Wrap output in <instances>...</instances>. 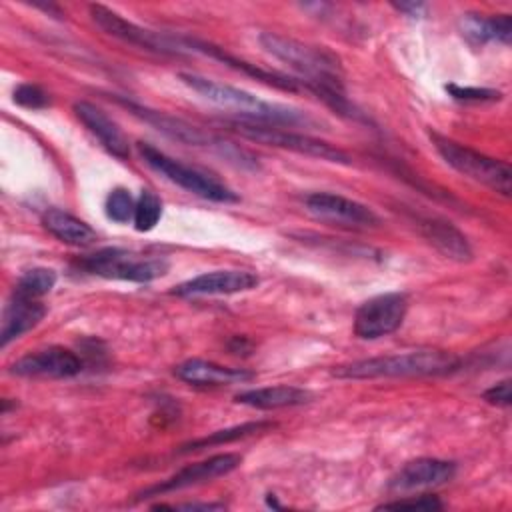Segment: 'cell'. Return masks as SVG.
Masks as SVG:
<instances>
[{
  "mask_svg": "<svg viewBox=\"0 0 512 512\" xmlns=\"http://www.w3.org/2000/svg\"><path fill=\"white\" fill-rule=\"evenodd\" d=\"M56 280H58V276L52 268H44V266L30 268L18 278V282L14 286V294L38 300V298L46 296L48 292H52V288L56 286Z\"/></svg>",
  "mask_w": 512,
  "mask_h": 512,
  "instance_id": "d4e9b609",
  "label": "cell"
},
{
  "mask_svg": "<svg viewBox=\"0 0 512 512\" xmlns=\"http://www.w3.org/2000/svg\"><path fill=\"white\" fill-rule=\"evenodd\" d=\"M106 216L116 224H128L134 218L136 200L132 198L130 190L126 188H114L106 198Z\"/></svg>",
  "mask_w": 512,
  "mask_h": 512,
  "instance_id": "4316f807",
  "label": "cell"
},
{
  "mask_svg": "<svg viewBox=\"0 0 512 512\" xmlns=\"http://www.w3.org/2000/svg\"><path fill=\"white\" fill-rule=\"evenodd\" d=\"M176 378H180L186 384L202 386V388H216V386H232V384H244L256 378L254 372L246 368H232L222 366L210 360L202 358H190L184 360L174 368Z\"/></svg>",
  "mask_w": 512,
  "mask_h": 512,
  "instance_id": "2e32d148",
  "label": "cell"
},
{
  "mask_svg": "<svg viewBox=\"0 0 512 512\" xmlns=\"http://www.w3.org/2000/svg\"><path fill=\"white\" fill-rule=\"evenodd\" d=\"M8 372L24 378H72L82 372V360L64 346H48L24 354L10 364Z\"/></svg>",
  "mask_w": 512,
  "mask_h": 512,
  "instance_id": "4fadbf2b",
  "label": "cell"
},
{
  "mask_svg": "<svg viewBox=\"0 0 512 512\" xmlns=\"http://www.w3.org/2000/svg\"><path fill=\"white\" fill-rule=\"evenodd\" d=\"M178 78L196 94H200L204 100L224 108V110H232L234 114L240 116V120H248V122H256V124H266V126H304V128H312L318 126V120L314 116H310L308 112L294 108V106H286V104H278V102H268L258 98L256 94L230 86V84H222L216 82L212 78L200 76V74H192V72H180Z\"/></svg>",
  "mask_w": 512,
  "mask_h": 512,
  "instance_id": "7a4b0ae2",
  "label": "cell"
},
{
  "mask_svg": "<svg viewBox=\"0 0 512 512\" xmlns=\"http://www.w3.org/2000/svg\"><path fill=\"white\" fill-rule=\"evenodd\" d=\"M14 102L18 106H22V108H28V110H42V108H46L50 104V98H48V94L38 84L24 82V84L16 86Z\"/></svg>",
  "mask_w": 512,
  "mask_h": 512,
  "instance_id": "f546056e",
  "label": "cell"
},
{
  "mask_svg": "<svg viewBox=\"0 0 512 512\" xmlns=\"http://www.w3.org/2000/svg\"><path fill=\"white\" fill-rule=\"evenodd\" d=\"M434 148L444 158L448 166H452L462 176L502 194L510 196L512 188V172L510 166L502 160H496L492 156H486L474 148H468L460 142H454L450 138H444L436 132L430 134Z\"/></svg>",
  "mask_w": 512,
  "mask_h": 512,
  "instance_id": "8992f818",
  "label": "cell"
},
{
  "mask_svg": "<svg viewBox=\"0 0 512 512\" xmlns=\"http://www.w3.org/2000/svg\"><path fill=\"white\" fill-rule=\"evenodd\" d=\"M456 476V462L442 458H416L406 462L388 482L392 492L430 490L448 484Z\"/></svg>",
  "mask_w": 512,
  "mask_h": 512,
  "instance_id": "5bb4252c",
  "label": "cell"
},
{
  "mask_svg": "<svg viewBox=\"0 0 512 512\" xmlns=\"http://www.w3.org/2000/svg\"><path fill=\"white\" fill-rule=\"evenodd\" d=\"M230 128L234 132H238L244 138L262 142L266 146H276V148H284L302 156H310V158H318V160H326V162H334V164H352L350 156L320 138H312L308 134H300V132H290V130H282L278 126H266V124H256V122H248V120H232Z\"/></svg>",
  "mask_w": 512,
  "mask_h": 512,
  "instance_id": "ba28073f",
  "label": "cell"
},
{
  "mask_svg": "<svg viewBox=\"0 0 512 512\" xmlns=\"http://www.w3.org/2000/svg\"><path fill=\"white\" fill-rule=\"evenodd\" d=\"M414 226L418 232L446 258L456 262H468L472 260V248L466 240V236L452 226L450 222L438 218V216H414Z\"/></svg>",
  "mask_w": 512,
  "mask_h": 512,
  "instance_id": "ac0fdd59",
  "label": "cell"
},
{
  "mask_svg": "<svg viewBox=\"0 0 512 512\" xmlns=\"http://www.w3.org/2000/svg\"><path fill=\"white\" fill-rule=\"evenodd\" d=\"M442 502L434 494H420V496H406L392 502H384L378 510H440Z\"/></svg>",
  "mask_w": 512,
  "mask_h": 512,
  "instance_id": "f1b7e54d",
  "label": "cell"
},
{
  "mask_svg": "<svg viewBox=\"0 0 512 512\" xmlns=\"http://www.w3.org/2000/svg\"><path fill=\"white\" fill-rule=\"evenodd\" d=\"M74 114L112 156L120 160H126L130 156V142L126 134L102 108L92 102L80 100L74 104Z\"/></svg>",
  "mask_w": 512,
  "mask_h": 512,
  "instance_id": "e0dca14e",
  "label": "cell"
},
{
  "mask_svg": "<svg viewBox=\"0 0 512 512\" xmlns=\"http://www.w3.org/2000/svg\"><path fill=\"white\" fill-rule=\"evenodd\" d=\"M240 462H242V456L234 454V452L214 454L206 460H200V462L180 468L170 478L142 490L138 494V498H152V496H160V494H168V492H178V490H184L190 486H198L204 482H212V480L236 470L240 466Z\"/></svg>",
  "mask_w": 512,
  "mask_h": 512,
  "instance_id": "7c38bea8",
  "label": "cell"
},
{
  "mask_svg": "<svg viewBox=\"0 0 512 512\" xmlns=\"http://www.w3.org/2000/svg\"><path fill=\"white\" fill-rule=\"evenodd\" d=\"M260 278L250 270H212L198 274L178 284L172 294L176 296H226L256 288Z\"/></svg>",
  "mask_w": 512,
  "mask_h": 512,
  "instance_id": "9a60e30c",
  "label": "cell"
},
{
  "mask_svg": "<svg viewBox=\"0 0 512 512\" xmlns=\"http://www.w3.org/2000/svg\"><path fill=\"white\" fill-rule=\"evenodd\" d=\"M258 42L264 52L286 64L296 74L294 78L300 82V86H304V90L314 92L338 114L360 118L346 98L344 70L340 58L332 50L276 32H262Z\"/></svg>",
  "mask_w": 512,
  "mask_h": 512,
  "instance_id": "6da1fadb",
  "label": "cell"
},
{
  "mask_svg": "<svg viewBox=\"0 0 512 512\" xmlns=\"http://www.w3.org/2000/svg\"><path fill=\"white\" fill-rule=\"evenodd\" d=\"M392 6L410 18H422L426 14V4H422V2H400V4H392Z\"/></svg>",
  "mask_w": 512,
  "mask_h": 512,
  "instance_id": "1f68e13d",
  "label": "cell"
},
{
  "mask_svg": "<svg viewBox=\"0 0 512 512\" xmlns=\"http://www.w3.org/2000/svg\"><path fill=\"white\" fill-rule=\"evenodd\" d=\"M460 32L468 42H472L476 46H482L486 42L510 44L512 18H510V14H496V16L462 14Z\"/></svg>",
  "mask_w": 512,
  "mask_h": 512,
  "instance_id": "7402d4cb",
  "label": "cell"
},
{
  "mask_svg": "<svg viewBox=\"0 0 512 512\" xmlns=\"http://www.w3.org/2000/svg\"><path fill=\"white\" fill-rule=\"evenodd\" d=\"M306 210L320 222L350 230L380 226V216L366 204L334 192H312L304 198Z\"/></svg>",
  "mask_w": 512,
  "mask_h": 512,
  "instance_id": "8fae6325",
  "label": "cell"
},
{
  "mask_svg": "<svg viewBox=\"0 0 512 512\" xmlns=\"http://www.w3.org/2000/svg\"><path fill=\"white\" fill-rule=\"evenodd\" d=\"M274 428H276V422H270V420L244 422V424H236V426H230V428H224V430H216V432H212L208 436L190 440V442L182 444L178 452L180 454H188V452H196V450H202V448H208V446H220V444L236 442L240 438H246V436H252V434H260V432H268V430H274Z\"/></svg>",
  "mask_w": 512,
  "mask_h": 512,
  "instance_id": "cb8c5ba5",
  "label": "cell"
},
{
  "mask_svg": "<svg viewBox=\"0 0 512 512\" xmlns=\"http://www.w3.org/2000/svg\"><path fill=\"white\" fill-rule=\"evenodd\" d=\"M408 312V296L386 292L362 302L354 314V334L362 340H378L396 332Z\"/></svg>",
  "mask_w": 512,
  "mask_h": 512,
  "instance_id": "30bf717a",
  "label": "cell"
},
{
  "mask_svg": "<svg viewBox=\"0 0 512 512\" xmlns=\"http://www.w3.org/2000/svg\"><path fill=\"white\" fill-rule=\"evenodd\" d=\"M446 92L460 102H496L502 98L500 90L494 88H478V86H458L446 84Z\"/></svg>",
  "mask_w": 512,
  "mask_h": 512,
  "instance_id": "83f0119b",
  "label": "cell"
},
{
  "mask_svg": "<svg viewBox=\"0 0 512 512\" xmlns=\"http://www.w3.org/2000/svg\"><path fill=\"white\" fill-rule=\"evenodd\" d=\"M482 398L490 404L496 406H510L512 404V390H510V380H502L498 384H494L492 388H488Z\"/></svg>",
  "mask_w": 512,
  "mask_h": 512,
  "instance_id": "4dcf8cb0",
  "label": "cell"
},
{
  "mask_svg": "<svg viewBox=\"0 0 512 512\" xmlns=\"http://www.w3.org/2000/svg\"><path fill=\"white\" fill-rule=\"evenodd\" d=\"M460 366V358L444 350H414L378 358H364L336 366V378H404V376H442Z\"/></svg>",
  "mask_w": 512,
  "mask_h": 512,
  "instance_id": "3957f363",
  "label": "cell"
},
{
  "mask_svg": "<svg viewBox=\"0 0 512 512\" xmlns=\"http://www.w3.org/2000/svg\"><path fill=\"white\" fill-rule=\"evenodd\" d=\"M46 316V306L36 298H26L20 294L10 296L0 326V346L6 348L12 340L20 338L28 330L36 328L40 320Z\"/></svg>",
  "mask_w": 512,
  "mask_h": 512,
  "instance_id": "d6986e66",
  "label": "cell"
},
{
  "mask_svg": "<svg viewBox=\"0 0 512 512\" xmlns=\"http://www.w3.org/2000/svg\"><path fill=\"white\" fill-rule=\"evenodd\" d=\"M238 404L256 408V410H278V408H292L302 406L312 400V392L298 386L278 384V386H264V388H250L234 396Z\"/></svg>",
  "mask_w": 512,
  "mask_h": 512,
  "instance_id": "44dd1931",
  "label": "cell"
},
{
  "mask_svg": "<svg viewBox=\"0 0 512 512\" xmlns=\"http://www.w3.org/2000/svg\"><path fill=\"white\" fill-rule=\"evenodd\" d=\"M162 218V200L156 192L152 190H142L138 200H136V210H134V228L138 232H148L152 230Z\"/></svg>",
  "mask_w": 512,
  "mask_h": 512,
  "instance_id": "484cf974",
  "label": "cell"
},
{
  "mask_svg": "<svg viewBox=\"0 0 512 512\" xmlns=\"http://www.w3.org/2000/svg\"><path fill=\"white\" fill-rule=\"evenodd\" d=\"M138 150L148 168L158 172L168 182L184 188L186 192L200 196L204 200H212V202H224V204L238 202V194L232 188H228L224 182L214 178L212 174H208L196 166L184 164L146 142H140Z\"/></svg>",
  "mask_w": 512,
  "mask_h": 512,
  "instance_id": "5b68a950",
  "label": "cell"
},
{
  "mask_svg": "<svg viewBox=\"0 0 512 512\" xmlns=\"http://www.w3.org/2000/svg\"><path fill=\"white\" fill-rule=\"evenodd\" d=\"M42 226L54 238L70 246H90L96 242V232L90 224L60 208H48L42 214Z\"/></svg>",
  "mask_w": 512,
  "mask_h": 512,
  "instance_id": "603a6c76",
  "label": "cell"
},
{
  "mask_svg": "<svg viewBox=\"0 0 512 512\" xmlns=\"http://www.w3.org/2000/svg\"><path fill=\"white\" fill-rule=\"evenodd\" d=\"M184 44L188 48V52H200V54H206L210 58H216L220 60L222 64L238 70V72H244L248 76H254L256 80H262L266 84H272L276 88H282V90H290V92H296L300 90V82L294 78V76H286V74H280V72H272V70H262L258 68L256 64H250L246 60H240L228 52H224L222 48L210 44V42H204V40H196V38H184Z\"/></svg>",
  "mask_w": 512,
  "mask_h": 512,
  "instance_id": "ffe728a7",
  "label": "cell"
},
{
  "mask_svg": "<svg viewBox=\"0 0 512 512\" xmlns=\"http://www.w3.org/2000/svg\"><path fill=\"white\" fill-rule=\"evenodd\" d=\"M90 16H92L94 24L98 28H102L106 34H110L112 38H118L130 46H138L146 52L160 54V56H184L188 52L184 38H176L170 34L142 28L102 4H92Z\"/></svg>",
  "mask_w": 512,
  "mask_h": 512,
  "instance_id": "9c48e42d",
  "label": "cell"
},
{
  "mask_svg": "<svg viewBox=\"0 0 512 512\" xmlns=\"http://www.w3.org/2000/svg\"><path fill=\"white\" fill-rule=\"evenodd\" d=\"M78 268L86 274L108 280L150 282L164 276L170 268V262L162 256H142L122 248H102L80 258Z\"/></svg>",
  "mask_w": 512,
  "mask_h": 512,
  "instance_id": "52a82bcc",
  "label": "cell"
},
{
  "mask_svg": "<svg viewBox=\"0 0 512 512\" xmlns=\"http://www.w3.org/2000/svg\"><path fill=\"white\" fill-rule=\"evenodd\" d=\"M158 508H174V510H220L224 504H174V506H158Z\"/></svg>",
  "mask_w": 512,
  "mask_h": 512,
  "instance_id": "d6a6232c",
  "label": "cell"
},
{
  "mask_svg": "<svg viewBox=\"0 0 512 512\" xmlns=\"http://www.w3.org/2000/svg\"><path fill=\"white\" fill-rule=\"evenodd\" d=\"M116 100L122 106H126L134 116H138L146 124L154 126L158 132L166 134L172 140H178V142H182L186 146L210 148V150L218 152L220 156H224L228 162H234L236 166H242V168H258V162L254 160V156L248 154L246 150L234 146L232 142H226V140H222V138H218V136H214L210 132H204L198 126H192L186 120H180V118L170 116L166 112L152 110L148 106L136 104V102L126 100V98H116Z\"/></svg>",
  "mask_w": 512,
  "mask_h": 512,
  "instance_id": "277c9868",
  "label": "cell"
}]
</instances>
